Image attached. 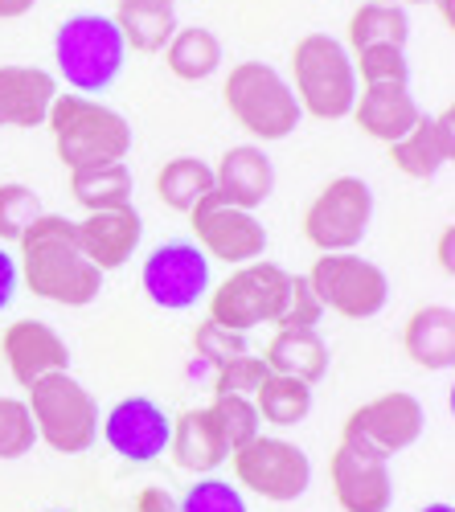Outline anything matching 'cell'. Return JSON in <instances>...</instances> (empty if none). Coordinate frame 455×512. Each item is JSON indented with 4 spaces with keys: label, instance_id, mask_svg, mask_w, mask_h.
Returning a JSON list of instances; mask_svg holds the SVG:
<instances>
[{
    "label": "cell",
    "instance_id": "ba28073f",
    "mask_svg": "<svg viewBox=\"0 0 455 512\" xmlns=\"http://www.w3.org/2000/svg\"><path fill=\"white\" fill-rule=\"evenodd\" d=\"M374 222V189L361 177H333L304 209V238L320 254L357 250Z\"/></svg>",
    "mask_w": 455,
    "mask_h": 512
},
{
    "label": "cell",
    "instance_id": "83f0119b",
    "mask_svg": "<svg viewBox=\"0 0 455 512\" xmlns=\"http://www.w3.org/2000/svg\"><path fill=\"white\" fill-rule=\"evenodd\" d=\"M214 193V164H205L197 156H173L160 164L156 173V197L177 209V213H189L201 197Z\"/></svg>",
    "mask_w": 455,
    "mask_h": 512
},
{
    "label": "cell",
    "instance_id": "7bdbcfd3",
    "mask_svg": "<svg viewBox=\"0 0 455 512\" xmlns=\"http://www.w3.org/2000/svg\"><path fill=\"white\" fill-rule=\"evenodd\" d=\"M419 512H455L447 500H439V504H427V508H419Z\"/></svg>",
    "mask_w": 455,
    "mask_h": 512
},
{
    "label": "cell",
    "instance_id": "bcb514c9",
    "mask_svg": "<svg viewBox=\"0 0 455 512\" xmlns=\"http://www.w3.org/2000/svg\"><path fill=\"white\" fill-rule=\"evenodd\" d=\"M54 512H70V508H54Z\"/></svg>",
    "mask_w": 455,
    "mask_h": 512
},
{
    "label": "cell",
    "instance_id": "836d02e7",
    "mask_svg": "<svg viewBox=\"0 0 455 512\" xmlns=\"http://www.w3.org/2000/svg\"><path fill=\"white\" fill-rule=\"evenodd\" d=\"M267 361L255 353H238L234 361H226L214 373V398H255V390L263 386L267 377Z\"/></svg>",
    "mask_w": 455,
    "mask_h": 512
},
{
    "label": "cell",
    "instance_id": "4316f807",
    "mask_svg": "<svg viewBox=\"0 0 455 512\" xmlns=\"http://www.w3.org/2000/svg\"><path fill=\"white\" fill-rule=\"evenodd\" d=\"M132 173L128 164L115 160V164H91V168H74L70 173V197L87 209H119V205H132Z\"/></svg>",
    "mask_w": 455,
    "mask_h": 512
},
{
    "label": "cell",
    "instance_id": "d6a6232c",
    "mask_svg": "<svg viewBox=\"0 0 455 512\" xmlns=\"http://www.w3.org/2000/svg\"><path fill=\"white\" fill-rule=\"evenodd\" d=\"M37 447V426L21 398H0V459H21Z\"/></svg>",
    "mask_w": 455,
    "mask_h": 512
},
{
    "label": "cell",
    "instance_id": "d6986e66",
    "mask_svg": "<svg viewBox=\"0 0 455 512\" xmlns=\"http://www.w3.org/2000/svg\"><path fill=\"white\" fill-rule=\"evenodd\" d=\"M349 115L357 119V127L369 140H382L390 148L419 123L423 111H419L415 95H410V87H402V82H374V87H357Z\"/></svg>",
    "mask_w": 455,
    "mask_h": 512
},
{
    "label": "cell",
    "instance_id": "e0dca14e",
    "mask_svg": "<svg viewBox=\"0 0 455 512\" xmlns=\"http://www.w3.org/2000/svg\"><path fill=\"white\" fill-rule=\"evenodd\" d=\"M140 238H144V218L132 205L99 209V213H87V218L78 222V246L103 275L128 267L140 250Z\"/></svg>",
    "mask_w": 455,
    "mask_h": 512
},
{
    "label": "cell",
    "instance_id": "d590c367",
    "mask_svg": "<svg viewBox=\"0 0 455 512\" xmlns=\"http://www.w3.org/2000/svg\"><path fill=\"white\" fill-rule=\"evenodd\" d=\"M320 316H324V304L312 291L308 275H287V295H283V308L275 316V328H316Z\"/></svg>",
    "mask_w": 455,
    "mask_h": 512
},
{
    "label": "cell",
    "instance_id": "b9f144b4",
    "mask_svg": "<svg viewBox=\"0 0 455 512\" xmlns=\"http://www.w3.org/2000/svg\"><path fill=\"white\" fill-rule=\"evenodd\" d=\"M451 242H455V230L451 226H443V234H439V267L451 275Z\"/></svg>",
    "mask_w": 455,
    "mask_h": 512
},
{
    "label": "cell",
    "instance_id": "484cf974",
    "mask_svg": "<svg viewBox=\"0 0 455 512\" xmlns=\"http://www.w3.org/2000/svg\"><path fill=\"white\" fill-rule=\"evenodd\" d=\"M160 54L181 82H205V78H214L218 66H222V41H218L214 29H205V25H185V29L173 33V41Z\"/></svg>",
    "mask_w": 455,
    "mask_h": 512
},
{
    "label": "cell",
    "instance_id": "8d00e7d4",
    "mask_svg": "<svg viewBox=\"0 0 455 512\" xmlns=\"http://www.w3.org/2000/svg\"><path fill=\"white\" fill-rule=\"evenodd\" d=\"M177 512H251L238 492V484L230 480H197L181 500Z\"/></svg>",
    "mask_w": 455,
    "mask_h": 512
},
{
    "label": "cell",
    "instance_id": "4dcf8cb0",
    "mask_svg": "<svg viewBox=\"0 0 455 512\" xmlns=\"http://www.w3.org/2000/svg\"><path fill=\"white\" fill-rule=\"evenodd\" d=\"M353 70L361 87H374V82H402L410 87V62H406V46H369L353 54Z\"/></svg>",
    "mask_w": 455,
    "mask_h": 512
},
{
    "label": "cell",
    "instance_id": "cb8c5ba5",
    "mask_svg": "<svg viewBox=\"0 0 455 512\" xmlns=\"http://www.w3.org/2000/svg\"><path fill=\"white\" fill-rule=\"evenodd\" d=\"M263 361L271 373L316 386V381L328 373V345L320 340L316 328H279L271 336V345L263 349Z\"/></svg>",
    "mask_w": 455,
    "mask_h": 512
},
{
    "label": "cell",
    "instance_id": "30bf717a",
    "mask_svg": "<svg viewBox=\"0 0 455 512\" xmlns=\"http://www.w3.org/2000/svg\"><path fill=\"white\" fill-rule=\"evenodd\" d=\"M238 488L255 492L275 504H292L312 488V463L304 447L292 439H275V435H255L246 447L230 451Z\"/></svg>",
    "mask_w": 455,
    "mask_h": 512
},
{
    "label": "cell",
    "instance_id": "ab89813d",
    "mask_svg": "<svg viewBox=\"0 0 455 512\" xmlns=\"http://www.w3.org/2000/svg\"><path fill=\"white\" fill-rule=\"evenodd\" d=\"M136 512H177V496L169 488H144L136 496Z\"/></svg>",
    "mask_w": 455,
    "mask_h": 512
},
{
    "label": "cell",
    "instance_id": "60d3db41",
    "mask_svg": "<svg viewBox=\"0 0 455 512\" xmlns=\"http://www.w3.org/2000/svg\"><path fill=\"white\" fill-rule=\"evenodd\" d=\"M37 0H0V21H17L25 13H33Z\"/></svg>",
    "mask_w": 455,
    "mask_h": 512
},
{
    "label": "cell",
    "instance_id": "5b68a950",
    "mask_svg": "<svg viewBox=\"0 0 455 512\" xmlns=\"http://www.w3.org/2000/svg\"><path fill=\"white\" fill-rule=\"evenodd\" d=\"M222 103L242 132H251L255 140H267V144L287 140L304 123L292 82L267 62H238L226 74Z\"/></svg>",
    "mask_w": 455,
    "mask_h": 512
},
{
    "label": "cell",
    "instance_id": "ffe728a7",
    "mask_svg": "<svg viewBox=\"0 0 455 512\" xmlns=\"http://www.w3.org/2000/svg\"><path fill=\"white\" fill-rule=\"evenodd\" d=\"M214 193L238 209H259L275 193V164L263 148L238 144L230 148L214 168Z\"/></svg>",
    "mask_w": 455,
    "mask_h": 512
},
{
    "label": "cell",
    "instance_id": "7402d4cb",
    "mask_svg": "<svg viewBox=\"0 0 455 512\" xmlns=\"http://www.w3.org/2000/svg\"><path fill=\"white\" fill-rule=\"evenodd\" d=\"M169 451H173V463L181 472H193V476H210L230 459V443L222 435L214 410H185L173 422Z\"/></svg>",
    "mask_w": 455,
    "mask_h": 512
},
{
    "label": "cell",
    "instance_id": "ac0fdd59",
    "mask_svg": "<svg viewBox=\"0 0 455 512\" xmlns=\"http://www.w3.org/2000/svg\"><path fill=\"white\" fill-rule=\"evenodd\" d=\"M451 156H455V111L451 107L439 115H419V123L402 140L390 144L394 168L415 181H431L435 173H443Z\"/></svg>",
    "mask_w": 455,
    "mask_h": 512
},
{
    "label": "cell",
    "instance_id": "1f68e13d",
    "mask_svg": "<svg viewBox=\"0 0 455 512\" xmlns=\"http://www.w3.org/2000/svg\"><path fill=\"white\" fill-rule=\"evenodd\" d=\"M41 213V197L29 185H0V242H21Z\"/></svg>",
    "mask_w": 455,
    "mask_h": 512
},
{
    "label": "cell",
    "instance_id": "3957f363",
    "mask_svg": "<svg viewBox=\"0 0 455 512\" xmlns=\"http://www.w3.org/2000/svg\"><path fill=\"white\" fill-rule=\"evenodd\" d=\"M128 46L107 13H74L54 33V66L74 95H99L123 74Z\"/></svg>",
    "mask_w": 455,
    "mask_h": 512
},
{
    "label": "cell",
    "instance_id": "8fae6325",
    "mask_svg": "<svg viewBox=\"0 0 455 512\" xmlns=\"http://www.w3.org/2000/svg\"><path fill=\"white\" fill-rule=\"evenodd\" d=\"M423 426H427V410L415 394H382L374 402L357 406L349 418H345V431H341V443L365 451V455H378V459H394L402 455L406 447H415L423 439Z\"/></svg>",
    "mask_w": 455,
    "mask_h": 512
},
{
    "label": "cell",
    "instance_id": "9a60e30c",
    "mask_svg": "<svg viewBox=\"0 0 455 512\" xmlns=\"http://www.w3.org/2000/svg\"><path fill=\"white\" fill-rule=\"evenodd\" d=\"M328 476H333V496L345 512H390L394 480L386 459L341 443L328 459Z\"/></svg>",
    "mask_w": 455,
    "mask_h": 512
},
{
    "label": "cell",
    "instance_id": "7c38bea8",
    "mask_svg": "<svg viewBox=\"0 0 455 512\" xmlns=\"http://www.w3.org/2000/svg\"><path fill=\"white\" fill-rule=\"evenodd\" d=\"M189 222H193V238L205 250V259H218L226 267H246V263L263 259V250H267L263 222L251 209H238V205L222 201L218 193L201 197L189 209Z\"/></svg>",
    "mask_w": 455,
    "mask_h": 512
},
{
    "label": "cell",
    "instance_id": "ee69618b",
    "mask_svg": "<svg viewBox=\"0 0 455 512\" xmlns=\"http://www.w3.org/2000/svg\"><path fill=\"white\" fill-rule=\"evenodd\" d=\"M386 5H402L406 9V5H435V0H386Z\"/></svg>",
    "mask_w": 455,
    "mask_h": 512
},
{
    "label": "cell",
    "instance_id": "f35d334b",
    "mask_svg": "<svg viewBox=\"0 0 455 512\" xmlns=\"http://www.w3.org/2000/svg\"><path fill=\"white\" fill-rule=\"evenodd\" d=\"M17 291H21V271H17V259L0 246V312H5L13 300H17Z\"/></svg>",
    "mask_w": 455,
    "mask_h": 512
},
{
    "label": "cell",
    "instance_id": "52a82bcc",
    "mask_svg": "<svg viewBox=\"0 0 455 512\" xmlns=\"http://www.w3.org/2000/svg\"><path fill=\"white\" fill-rule=\"evenodd\" d=\"M312 291L320 295L324 312H337L345 320H369L378 316L390 300V279L378 263L361 259L353 250H337V254H320L308 271Z\"/></svg>",
    "mask_w": 455,
    "mask_h": 512
},
{
    "label": "cell",
    "instance_id": "9c48e42d",
    "mask_svg": "<svg viewBox=\"0 0 455 512\" xmlns=\"http://www.w3.org/2000/svg\"><path fill=\"white\" fill-rule=\"evenodd\" d=\"M287 275L292 271H283L279 263H267V259L234 267V275L210 291V316L205 320L242 336L259 324H275L287 295Z\"/></svg>",
    "mask_w": 455,
    "mask_h": 512
},
{
    "label": "cell",
    "instance_id": "74e56055",
    "mask_svg": "<svg viewBox=\"0 0 455 512\" xmlns=\"http://www.w3.org/2000/svg\"><path fill=\"white\" fill-rule=\"evenodd\" d=\"M193 349H197L201 361H210L214 369H222L226 361H234L238 353H246V336L242 332H230V328H222L214 320H205L193 332Z\"/></svg>",
    "mask_w": 455,
    "mask_h": 512
},
{
    "label": "cell",
    "instance_id": "44dd1931",
    "mask_svg": "<svg viewBox=\"0 0 455 512\" xmlns=\"http://www.w3.org/2000/svg\"><path fill=\"white\" fill-rule=\"evenodd\" d=\"M58 99V78L41 66H0V127H41Z\"/></svg>",
    "mask_w": 455,
    "mask_h": 512
},
{
    "label": "cell",
    "instance_id": "8992f818",
    "mask_svg": "<svg viewBox=\"0 0 455 512\" xmlns=\"http://www.w3.org/2000/svg\"><path fill=\"white\" fill-rule=\"evenodd\" d=\"M25 406L33 414L37 439L46 447H54L58 455H82V451L95 447L103 410H99L95 394L82 386L70 369L46 373L41 381H33Z\"/></svg>",
    "mask_w": 455,
    "mask_h": 512
},
{
    "label": "cell",
    "instance_id": "d4e9b609",
    "mask_svg": "<svg viewBox=\"0 0 455 512\" xmlns=\"http://www.w3.org/2000/svg\"><path fill=\"white\" fill-rule=\"evenodd\" d=\"M115 29L123 37L128 50L140 54H160L177 33V13L173 5H152V0H128V5L115 9Z\"/></svg>",
    "mask_w": 455,
    "mask_h": 512
},
{
    "label": "cell",
    "instance_id": "277c9868",
    "mask_svg": "<svg viewBox=\"0 0 455 512\" xmlns=\"http://www.w3.org/2000/svg\"><path fill=\"white\" fill-rule=\"evenodd\" d=\"M357 70L345 41L333 33H308L292 50V95L312 119H345L357 99Z\"/></svg>",
    "mask_w": 455,
    "mask_h": 512
},
{
    "label": "cell",
    "instance_id": "f546056e",
    "mask_svg": "<svg viewBox=\"0 0 455 512\" xmlns=\"http://www.w3.org/2000/svg\"><path fill=\"white\" fill-rule=\"evenodd\" d=\"M251 402L259 418L271 426H300L312 414V386H304L296 377H283V373H267Z\"/></svg>",
    "mask_w": 455,
    "mask_h": 512
},
{
    "label": "cell",
    "instance_id": "4fadbf2b",
    "mask_svg": "<svg viewBox=\"0 0 455 512\" xmlns=\"http://www.w3.org/2000/svg\"><path fill=\"white\" fill-rule=\"evenodd\" d=\"M144 295L164 312H189L210 291V259L197 242H160L140 267Z\"/></svg>",
    "mask_w": 455,
    "mask_h": 512
},
{
    "label": "cell",
    "instance_id": "e575fe53",
    "mask_svg": "<svg viewBox=\"0 0 455 512\" xmlns=\"http://www.w3.org/2000/svg\"><path fill=\"white\" fill-rule=\"evenodd\" d=\"M210 410H214V418H218V426H222L230 451H238V447L251 443L255 435H263V431H259L263 418H259V410H255L251 398H214Z\"/></svg>",
    "mask_w": 455,
    "mask_h": 512
},
{
    "label": "cell",
    "instance_id": "6da1fadb",
    "mask_svg": "<svg viewBox=\"0 0 455 512\" xmlns=\"http://www.w3.org/2000/svg\"><path fill=\"white\" fill-rule=\"evenodd\" d=\"M21 283L62 308H87L103 291V271L82 254L78 246V222L62 213H41V218L21 234Z\"/></svg>",
    "mask_w": 455,
    "mask_h": 512
},
{
    "label": "cell",
    "instance_id": "7a4b0ae2",
    "mask_svg": "<svg viewBox=\"0 0 455 512\" xmlns=\"http://www.w3.org/2000/svg\"><path fill=\"white\" fill-rule=\"evenodd\" d=\"M46 127L54 136L58 160L70 168H91V164H115L132 152V123L115 107L99 103L95 95H62L50 103Z\"/></svg>",
    "mask_w": 455,
    "mask_h": 512
},
{
    "label": "cell",
    "instance_id": "f1b7e54d",
    "mask_svg": "<svg viewBox=\"0 0 455 512\" xmlns=\"http://www.w3.org/2000/svg\"><path fill=\"white\" fill-rule=\"evenodd\" d=\"M410 41V17L402 5H386V0H365L349 17V50H369V46H406Z\"/></svg>",
    "mask_w": 455,
    "mask_h": 512
},
{
    "label": "cell",
    "instance_id": "5bb4252c",
    "mask_svg": "<svg viewBox=\"0 0 455 512\" xmlns=\"http://www.w3.org/2000/svg\"><path fill=\"white\" fill-rule=\"evenodd\" d=\"M99 435L107 439V447L128 459V463H152L169 451V435H173V418L164 414L160 402L132 394L107 410V418H99Z\"/></svg>",
    "mask_w": 455,
    "mask_h": 512
},
{
    "label": "cell",
    "instance_id": "f6af8a7d",
    "mask_svg": "<svg viewBox=\"0 0 455 512\" xmlns=\"http://www.w3.org/2000/svg\"><path fill=\"white\" fill-rule=\"evenodd\" d=\"M115 5H128V0H115ZM152 5H177V0H152Z\"/></svg>",
    "mask_w": 455,
    "mask_h": 512
},
{
    "label": "cell",
    "instance_id": "2e32d148",
    "mask_svg": "<svg viewBox=\"0 0 455 512\" xmlns=\"http://www.w3.org/2000/svg\"><path fill=\"white\" fill-rule=\"evenodd\" d=\"M0 349H5V365L13 373L17 386H33L46 373H66L70 369V349L66 340L41 320H17L0 336Z\"/></svg>",
    "mask_w": 455,
    "mask_h": 512
},
{
    "label": "cell",
    "instance_id": "603a6c76",
    "mask_svg": "<svg viewBox=\"0 0 455 512\" xmlns=\"http://www.w3.org/2000/svg\"><path fill=\"white\" fill-rule=\"evenodd\" d=\"M402 349L419 369L443 373L455 365V312L447 304L419 308L402 328Z\"/></svg>",
    "mask_w": 455,
    "mask_h": 512
}]
</instances>
